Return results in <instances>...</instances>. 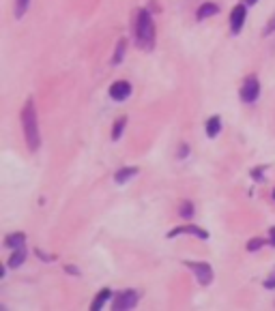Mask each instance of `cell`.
Returning a JSON list of instances; mask_svg holds the SVG:
<instances>
[{
	"instance_id": "cell-4",
	"label": "cell",
	"mask_w": 275,
	"mask_h": 311,
	"mask_svg": "<svg viewBox=\"0 0 275 311\" xmlns=\"http://www.w3.org/2000/svg\"><path fill=\"white\" fill-rule=\"evenodd\" d=\"M138 298H140V294H138L136 290H125V292H121V294L114 298L112 309H116V311H127V309H133V307L138 305Z\"/></svg>"
},
{
	"instance_id": "cell-7",
	"label": "cell",
	"mask_w": 275,
	"mask_h": 311,
	"mask_svg": "<svg viewBox=\"0 0 275 311\" xmlns=\"http://www.w3.org/2000/svg\"><path fill=\"white\" fill-rule=\"evenodd\" d=\"M131 95V84L125 80L121 82H114L112 86H110V97L114 99V101H125V99H129Z\"/></svg>"
},
{
	"instance_id": "cell-9",
	"label": "cell",
	"mask_w": 275,
	"mask_h": 311,
	"mask_svg": "<svg viewBox=\"0 0 275 311\" xmlns=\"http://www.w3.org/2000/svg\"><path fill=\"white\" fill-rule=\"evenodd\" d=\"M133 176H138V168H133V166H127V168H121L119 172L114 174V180L119 185H125L127 180H131Z\"/></svg>"
},
{
	"instance_id": "cell-5",
	"label": "cell",
	"mask_w": 275,
	"mask_h": 311,
	"mask_svg": "<svg viewBox=\"0 0 275 311\" xmlns=\"http://www.w3.org/2000/svg\"><path fill=\"white\" fill-rule=\"evenodd\" d=\"M258 95H260V82H258V78H247L243 82V86H241V99L245 103H254L256 99H258Z\"/></svg>"
},
{
	"instance_id": "cell-8",
	"label": "cell",
	"mask_w": 275,
	"mask_h": 311,
	"mask_svg": "<svg viewBox=\"0 0 275 311\" xmlns=\"http://www.w3.org/2000/svg\"><path fill=\"white\" fill-rule=\"evenodd\" d=\"M179 234H194V236H198L200 240H207L209 238V232L207 230H202V227H198V226H181V227H174V230H170L166 234L168 238H174V236H179Z\"/></svg>"
},
{
	"instance_id": "cell-16",
	"label": "cell",
	"mask_w": 275,
	"mask_h": 311,
	"mask_svg": "<svg viewBox=\"0 0 275 311\" xmlns=\"http://www.w3.org/2000/svg\"><path fill=\"white\" fill-rule=\"evenodd\" d=\"M179 215L183 217V219H191V217H194V204H191L189 199H185V202H181Z\"/></svg>"
},
{
	"instance_id": "cell-1",
	"label": "cell",
	"mask_w": 275,
	"mask_h": 311,
	"mask_svg": "<svg viewBox=\"0 0 275 311\" xmlns=\"http://www.w3.org/2000/svg\"><path fill=\"white\" fill-rule=\"evenodd\" d=\"M22 127H24L28 148L32 152H37L41 146V138H39V125H37V110H34L32 99H28L24 110H22Z\"/></svg>"
},
{
	"instance_id": "cell-25",
	"label": "cell",
	"mask_w": 275,
	"mask_h": 311,
	"mask_svg": "<svg viewBox=\"0 0 275 311\" xmlns=\"http://www.w3.org/2000/svg\"><path fill=\"white\" fill-rule=\"evenodd\" d=\"M254 2H258V0H245V4H254Z\"/></svg>"
},
{
	"instance_id": "cell-18",
	"label": "cell",
	"mask_w": 275,
	"mask_h": 311,
	"mask_svg": "<svg viewBox=\"0 0 275 311\" xmlns=\"http://www.w3.org/2000/svg\"><path fill=\"white\" fill-rule=\"evenodd\" d=\"M28 4H31V0H15V17L20 20V17H24Z\"/></svg>"
},
{
	"instance_id": "cell-6",
	"label": "cell",
	"mask_w": 275,
	"mask_h": 311,
	"mask_svg": "<svg viewBox=\"0 0 275 311\" xmlns=\"http://www.w3.org/2000/svg\"><path fill=\"white\" fill-rule=\"evenodd\" d=\"M245 17H247V4H237L230 13V28H232V34H239L241 28L245 24Z\"/></svg>"
},
{
	"instance_id": "cell-10",
	"label": "cell",
	"mask_w": 275,
	"mask_h": 311,
	"mask_svg": "<svg viewBox=\"0 0 275 311\" xmlns=\"http://www.w3.org/2000/svg\"><path fill=\"white\" fill-rule=\"evenodd\" d=\"M110 296H112V290H110V287H103V290H101V292H99V294L95 296V301H92L91 309H92V311H99V309H101L105 303H108V298H110Z\"/></svg>"
},
{
	"instance_id": "cell-17",
	"label": "cell",
	"mask_w": 275,
	"mask_h": 311,
	"mask_svg": "<svg viewBox=\"0 0 275 311\" xmlns=\"http://www.w3.org/2000/svg\"><path fill=\"white\" fill-rule=\"evenodd\" d=\"M125 125H127V116H121V118L114 122V129H112V140H114V142L122 136V129H125Z\"/></svg>"
},
{
	"instance_id": "cell-11",
	"label": "cell",
	"mask_w": 275,
	"mask_h": 311,
	"mask_svg": "<svg viewBox=\"0 0 275 311\" xmlns=\"http://www.w3.org/2000/svg\"><path fill=\"white\" fill-rule=\"evenodd\" d=\"M24 240H26V236L24 234H9L7 236V240H4V245H7L9 249H22L24 247Z\"/></svg>"
},
{
	"instance_id": "cell-15",
	"label": "cell",
	"mask_w": 275,
	"mask_h": 311,
	"mask_svg": "<svg viewBox=\"0 0 275 311\" xmlns=\"http://www.w3.org/2000/svg\"><path fill=\"white\" fill-rule=\"evenodd\" d=\"M125 52H127V39H121L119 43H116V52H114L112 64H121V60L125 58Z\"/></svg>"
},
{
	"instance_id": "cell-13",
	"label": "cell",
	"mask_w": 275,
	"mask_h": 311,
	"mask_svg": "<svg viewBox=\"0 0 275 311\" xmlns=\"http://www.w3.org/2000/svg\"><path fill=\"white\" fill-rule=\"evenodd\" d=\"M219 129H221L219 116H211V118L207 120V136H209V138H215V136L219 133Z\"/></svg>"
},
{
	"instance_id": "cell-12",
	"label": "cell",
	"mask_w": 275,
	"mask_h": 311,
	"mask_svg": "<svg viewBox=\"0 0 275 311\" xmlns=\"http://www.w3.org/2000/svg\"><path fill=\"white\" fill-rule=\"evenodd\" d=\"M215 13H219V7H217V4H213V2H207V4H202V7L198 9V20H204V17H213Z\"/></svg>"
},
{
	"instance_id": "cell-23",
	"label": "cell",
	"mask_w": 275,
	"mask_h": 311,
	"mask_svg": "<svg viewBox=\"0 0 275 311\" xmlns=\"http://www.w3.org/2000/svg\"><path fill=\"white\" fill-rule=\"evenodd\" d=\"M187 150H189V148H187V146L183 144V146H181V152H179V157H185V155H187Z\"/></svg>"
},
{
	"instance_id": "cell-22",
	"label": "cell",
	"mask_w": 275,
	"mask_h": 311,
	"mask_svg": "<svg viewBox=\"0 0 275 311\" xmlns=\"http://www.w3.org/2000/svg\"><path fill=\"white\" fill-rule=\"evenodd\" d=\"M269 236H271V238H269V240H271V245L275 247V227H271V230H269Z\"/></svg>"
},
{
	"instance_id": "cell-20",
	"label": "cell",
	"mask_w": 275,
	"mask_h": 311,
	"mask_svg": "<svg viewBox=\"0 0 275 311\" xmlns=\"http://www.w3.org/2000/svg\"><path fill=\"white\" fill-rule=\"evenodd\" d=\"M265 287H267V290H273V287H275V271L269 275V279L265 281Z\"/></svg>"
},
{
	"instance_id": "cell-21",
	"label": "cell",
	"mask_w": 275,
	"mask_h": 311,
	"mask_svg": "<svg viewBox=\"0 0 275 311\" xmlns=\"http://www.w3.org/2000/svg\"><path fill=\"white\" fill-rule=\"evenodd\" d=\"M251 178H256V180H262V170H254V172H251Z\"/></svg>"
},
{
	"instance_id": "cell-19",
	"label": "cell",
	"mask_w": 275,
	"mask_h": 311,
	"mask_svg": "<svg viewBox=\"0 0 275 311\" xmlns=\"http://www.w3.org/2000/svg\"><path fill=\"white\" fill-rule=\"evenodd\" d=\"M262 247H265V240H262V238H251L247 243V251H258Z\"/></svg>"
},
{
	"instance_id": "cell-2",
	"label": "cell",
	"mask_w": 275,
	"mask_h": 311,
	"mask_svg": "<svg viewBox=\"0 0 275 311\" xmlns=\"http://www.w3.org/2000/svg\"><path fill=\"white\" fill-rule=\"evenodd\" d=\"M136 43L146 52L155 48V24L146 9H140L136 15Z\"/></svg>"
},
{
	"instance_id": "cell-26",
	"label": "cell",
	"mask_w": 275,
	"mask_h": 311,
	"mask_svg": "<svg viewBox=\"0 0 275 311\" xmlns=\"http://www.w3.org/2000/svg\"><path fill=\"white\" fill-rule=\"evenodd\" d=\"M273 198H275V191H273Z\"/></svg>"
},
{
	"instance_id": "cell-14",
	"label": "cell",
	"mask_w": 275,
	"mask_h": 311,
	"mask_svg": "<svg viewBox=\"0 0 275 311\" xmlns=\"http://www.w3.org/2000/svg\"><path fill=\"white\" fill-rule=\"evenodd\" d=\"M24 260H26V251H24V247H22V249H15L13 251V255H11V260L7 264H9V268H17V266H22V264H24Z\"/></svg>"
},
{
	"instance_id": "cell-3",
	"label": "cell",
	"mask_w": 275,
	"mask_h": 311,
	"mask_svg": "<svg viewBox=\"0 0 275 311\" xmlns=\"http://www.w3.org/2000/svg\"><path fill=\"white\" fill-rule=\"evenodd\" d=\"M189 271H194V275L198 277V283L200 285H209L211 281H213V268H211V264L207 262H189V260H185L183 262Z\"/></svg>"
},
{
	"instance_id": "cell-24",
	"label": "cell",
	"mask_w": 275,
	"mask_h": 311,
	"mask_svg": "<svg viewBox=\"0 0 275 311\" xmlns=\"http://www.w3.org/2000/svg\"><path fill=\"white\" fill-rule=\"evenodd\" d=\"M273 30H275V20L271 22V26H269V30H267V32H273Z\"/></svg>"
}]
</instances>
